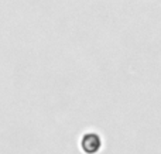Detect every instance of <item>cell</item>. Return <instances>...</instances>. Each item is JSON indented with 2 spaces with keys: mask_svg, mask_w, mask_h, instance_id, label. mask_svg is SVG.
<instances>
[{
  "mask_svg": "<svg viewBox=\"0 0 161 154\" xmlns=\"http://www.w3.org/2000/svg\"><path fill=\"white\" fill-rule=\"evenodd\" d=\"M99 147H100V139L93 133H89L82 139V149L85 150V153L93 154L99 150Z\"/></svg>",
  "mask_w": 161,
  "mask_h": 154,
  "instance_id": "obj_1",
  "label": "cell"
}]
</instances>
